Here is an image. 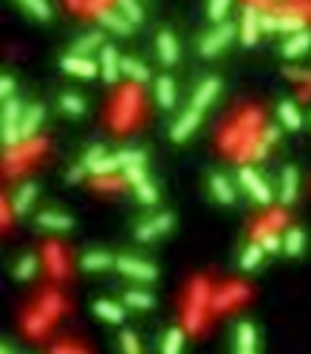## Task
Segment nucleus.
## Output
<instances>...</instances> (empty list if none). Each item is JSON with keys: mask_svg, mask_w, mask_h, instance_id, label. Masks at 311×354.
Wrapping results in <instances>:
<instances>
[{"mask_svg": "<svg viewBox=\"0 0 311 354\" xmlns=\"http://www.w3.org/2000/svg\"><path fill=\"white\" fill-rule=\"evenodd\" d=\"M238 354H257V335L252 323L238 326Z\"/></svg>", "mask_w": 311, "mask_h": 354, "instance_id": "17", "label": "nucleus"}, {"mask_svg": "<svg viewBox=\"0 0 311 354\" xmlns=\"http://www.w3.org/2000/svg\"><path fill=\"white\" fill-rule=\"evenodd\" d=\"M156 100L161 108H173L176 105V82L170 77H159L156 82Z\"/></svg>", "mask_w": 311, "mask_h": 354, "instance_id": "22", "label": "nucleus"}, {"mask_svg": "<svg viewBox=\"0 0 311 354\" xmlns=\"http://www.w3.org/2000/svg\"><path fill=\"white\" fill-rule=\"evenodd\" d=\"M122 349H125V354H141L139 340H136L133 332H125V335H122Z\"/></svg>", "mask_w": 311, "mask_h": 354, "instance_id": "39", "label": "nucleus"}, {"mask_svg": "<svg viewBox=\"0 0 311 354\" xmlns=\"http://www.w3.org/2000/svg\"><path fill=\"white\" fill-rule=\"evenodd\" d=\"M62 71H68V74H77V77H93L97 74V65H93L88 57H74V54H68L62 57Z\"/></svg>", "mask_w": 311, "mask_h": 354, "instance_id": "11", "label": "nucleus"}, {"mask_svg": "<svg viewBox=\"0 0 311 354\" xmlns=\"http://www.w3.org/2000/svg\"><path fill=\"white\" fill-rule=\"evenodd\" d=\"M122 74L130 77L136 85H141V82H148V80H150L148 65H145V63H139V60H133V57H122Z\"/></svg>", "mask_w": 311, "mask_h": 354, "instance_id": "19", "label": "nucleus"}, {"mask_svg": "<svg viewBox=\"0 0 311 354\" xmlns=\"http://www.w3.org/2000/svg\"><path fill=\"white\" fill-rule=\"evenodd\" d=\"M170 227H173V216H170V212H161V216H153L150 221L136 227V239L139 241H153V239H159V235L167 232Z\"/></svg>", "mask_w": 311, "mask_h": 354, "instance_id": "6", "label": "nucleus"}, {"mask_svg": "<svg viewBox=\"0 0 311 354\" xmlns=\"http://www.w3.org/2000/svg\"><path fill=\"white\" fill-rule=\"evenodd\" d=\"M23 105L17 100H9L3 105V142H6V148H14L17 142H20V122H23Z\"/></svg>", "mask_w": 311, "mask_h": 354, "instance_id": "2", "label": "nucleus"}, {"mask_svg": "<svg viewBox=\"0 0 311 354\" xmlns=\"http://www.w3.org/2000/svg\"><path fill=\"white\" fill-rule=\"evenodd\" d=\"M60 105H62V111H65V113H71V116H80V113H85V102L77 97V93H62Z\"/></svg>", "mask_w": 311, "mask_h": 354, "instance_id": "33", "label": "nucleus"}, {"mask_svg": "<svg viewBox=\"0 0 311 354\" xmlns=\"http://www.w3.org/2000/svg\"><path fill=\"white\" fill-rule=\"evenodd\" d=\"M266 142H257V145H252V159H263V156H266Z\"/></svg>", "mask_w": 311, "mask_h": 354, "instance_id": "44", "label": "nucleus"}, {"mask_svg": "<svg viewBox=\"0 0 311 354\" xmlns=\"http://www.w3.org/2000/svg\"><path fill=\"white\" fill-rule=\"evenodd\" d=\"M277 113H280V122L286 125V128H292V131H297L300 125H303V116H300V111L295 108V102H280V108H277Z\"/></svg>", "mask_w": 311, "mask_h": 354, "instance_id": "25", "label": "nucleus"}, {"mask_svg": "<svg viewBox=\"0 0 311 354\" xmlns=\"http://www.w3.org/2000/svg\"><path fill=\"white\" fill-rule=\"evenodd\" d=\"M116 269L128 275V278H136V280H156V267L148 264V261H141V258H130V255H122V258H116Z\"/></svg>", "mask_w": 311, "mask_h": 354, "instance_id": "5", "label": "nucleus"}, {"mask_svg": "<svg viewBox=\"0 0 311 354\" xmlns=\"http://www.w3.org/2000/svg\"><path fill=\"white\" fill-rule=\"evenodd\" d=\"M277 139H280V128H275V125L263 128V142H266V145H275Z\"/></svg>", "mask_w": 311, "mask_h": 354, "instance_id": "42", "label": "nucleus"}, {"mask_svg": "<svg viewBox=\"0 0 311 354\" xmlns=\"http://www.w3.org/2000/svg\"><path fill=\"white\" fill-rule=\"evenodd\" d=\"M260 258H263V247L260 244H249L246 250H244V255H241V269H255L257 264H260Z\"/></svg>", "mask_w": 311, "mask_h": 354, "instance_id": "31", "label": "nucleus"}, {"mask_svg": "<svg viewBox=\"0 0 311 354\" xmlns=\"http://www.w3.org/2000/svg\"><path fill=\"white\" fill-rule=\"evenodd\" d=\"M97 20L102 23L105 29H113L116 34H130V29H133L130 23L125 20V14L122 12H113V9H100L97 12Z\"/></svg>", "mask_w": 311, "mask_h": 354, "instance_id": "10", "label": "nucleus"}, {"mask_svg": "<svg viewBox=\"0 0 311 354\" xmlns=\"http://www.w3.org/2000/svg\"><path fill=\"white\" fill-rule=\"evenodd\" d=\"M12 93H14V80L12 77H0V97L9 102V100H14Z\"/></svg>", "mask_w": 311, "mask_h": 354, "instance_id": "41", "label": "nucleus"}, {"mask_svg": "<svg viewBox=\"0 0 311 354\" xmlns=\"http://www.w3.org/2000/svg\"><path fill=\"white\" fill-rule=\"evenodd\" d=\"M159 60L164 65H173L178 60V43H176V37L170 32H161L159 34Z\"/></svg>", "mask_w": 311, "mask_h": 354, "instance_id": "18", "label": "nucleus"}, {"mask_svg": "<svg viewBox=\"0 0 311 354\" xmlns=\"http://www.w3.org/2000/svg\"><path fill=\"white\" fill-rule=\"evenodd\" d=\"M100 187H116V181H111V179H102V181H100Z\"/></svg>", "mask_w": 311, "mask_h": 354, "instance_id": "46", "label": "nucleus"}, {"mask_svg": "<svg viewBox=\"0 0 311 354\" xmlns=\"http://www.w3.org/2000/svg\"><path fill=\"white\" fill-rule=\"evenodd\" d=\"M100 60H102V65H100V68H102V77H105L108 82L119 80V74H122V57L116 54L113 45H102Z\"/></svg>", "mask_w": 311, "mask_h": 354, "instance_id": "8", "label": "nucleus"}, {"mask_svg": "<svg viewBox=\"0 0 311 354\" xmlns=\"http://www.w3.org/2000/svg\"><path fill=\"white\" fill-rule=\"evenodd\" d=\"M227 12H229L227 0H212V3H209V17H212V20H224Z\"/></svg>", "mask_w": 311, "mask_h": 354, "instance_id": "37", "label": "nucleus"}, {"mask_svg": "<svg viewBox=\"0 0 311 354\" xmlns=\"http://www.w3.org/2000/svg\"><path fill=\"white\" fill-rule=\"evenodd\" d=\"M136 196H139V201H141V204H153V201L159 199V193H156V187H153L150 181H145V184H139V187H136Z\"/></svg>", "mask_w": 311, "mask_h": 354, "instance_id": "35", "label": "nucleus"}, {"mask_svg": "<svg viewBox=\"0 0 311 354\" xmlns=\"http://www.w3.org/2000/svg\"><path fill=\"white\" fill-rule=\"evenodd\" d=\"M238 179H241V187H244V190H246L257 204H269V201H272V190L266 187V181L257 176V170L241 168V170H238Z\"/></svg>", "mask_w": 311, "mask_h": 354, "instance_id": "3", "label": "nucleus"}, {"mask_svg": "<svg viewBox=\"0 0 311 354\" xmlns=\"http://www.w3.org/2000/svg\"><path fill=\"white\" fill-rule=\"evenodd\" d=\"M209 187H212L215 199H218L221 204H232V201H235V190H232V184H229L224 176H212V179H209Z\"/></svg>", "mask_w": 311, "mask_h": 354, "instance_id": "24", "label": "nucleus"}, {"mask_svg": "<svg viewBox=\"0 0 311 354\" xmlns=\"http://www.w3.org/2000/svg\"><path fill=\"white\" fill-rule=\"evenodd\" d=\"M111 264H113V258L108 252H88V255H82V269H88V272L108 269Z\"/></svg>", "mask_w": 311, "mask_h": 354, "instance_id": "26", "label": "nucleus"}, {"mask_svg": "<svg viewBox=\"0 0 311 354\" xmlns=\"http://www.w3.org/2000/svg\"><path fill=\"white\" fill-rule=\"evenodd\" d=\"M85 176V164H82V168H74V170H71L68 173V181H80Z\"/></svg>", "mask_w": 311, "mask_h": 354, "instance_id": "45", "label": "nucleus"}, {"mask_svg": "<svg viewBox=\"0 0 311 354\" xmlns=\"http://www.w3.org/2000/svg\"><path fill=\"white\" fill-rule=\"evenodd\" d=\"M100 45H102V34H100V32H91V34H85V37H80V40L74 43L71 54H74V57H85V54H91L93 49H100Z\"/></svg>", "mask_w": 311, "mask_h": 354, "instance_id": "23", "label": "nucleus"}, {"mask_svg": "<svg viewBox=\"0 0 311 354\" xmlns=\"http://www.w3.org/2000/svg\"><path fill=\"white\" fill-rule=\"evenodd\" d=\"M260 32H289L292 37L306 32V17L295 12H277V14H260Z\"/></svg>", "mask_w": 311, "mask_h": 354, "instance_id": "1", "label": "nucleus"}, {"mask_svg": "<svg viewBox=\"0 0 311 354\" xmlns=\"http://www.w3.org/2000/svg\"><path fill=\"white\" fill-rule=\"evenodd\" d=\"M125 303L133 306V309H150V306H153V295H150V292H139V289H133V292L125 295Z\"/></svg>", "mask_w": 311, "mask_h": 354, "instance_id": "32", "label": "nucleus"}, {"mask_svg": "<svg viewBox=\"0 0 311 354\" xmlns=\"http://www.w3.org/2000/svg\"><path fill=\"white\" fill-rule=\"evenodd\" d=\"M49 255H51V269H54L57 275H62V264H60V252H57V250L51 247V250H49Z\"/></svg>", "mask_w": 311, "mask_h": 354, "instance_id": "43", "label": "nucleus"}, {"mask_svg": "<svg viewBox=\"0 0 311 354\" xmlns=\"http://www.w3.org/2000/svg\"><path fill=\"white\" fill-rule=\"evenodd\" d=\"M198 122H201V111L189 108V111H184V113H181V120H178V122L173 125L170 136H173L176 142H181V139H187L189 133H193V131L198 128Z\"/></svg>", "mask_w": 311, "mask_h": 354, "instance_id": "9", "label": "nucleus"}, {"mask_svg": "<svg viewBox=\"0 0 311 354\" xmlns=\"http://www.w3.org/2000/svg\"><path fill=\"white\" fill-rule=\"evenodd\" d=\"M125 179H128L133 187H139V184L148 181V176H145V170H141V168H128V170H125Z\"/></svg>", "mask_w": 311, "mask_h": 354, "instance_id": "40", "label": "nucleus"}, {"mask_svg": "<svg viewBox=\"0 0 311 354\" xmlns=\"http://www.w3.org/2000/svg\"><path fill=\"white\" fill-rule=\"evenodd\" d=\"M116 9L125 14V20L130 23V26H139V23L145 20V12H141V6H139V3H130V0H122V3H119Z\"/></svg>", "mask_w": 311, "mask_h": 354, "instance_id": "30", "label": "nucleus"}, {"mask_svg": "<svg viewBox=\"0 0 311 354\" xmlns=\"http://www.w3.org/2000/svg\"><path fill=\"white\" fill-rule=\"evenodd\" d=\"M260 247H263V252H277L283 247V239H280V235H275V232H266L260 239Z\"/></svg>", "mask_w": 311, "mask_h": 354, "instance_id": "36", "label": "nucleus"}, {"mask_svg": "<svg viewBox=\"0 0 311 354\" xmlns=\"http://www.w3.org/2000/svg\"><path fill=\"white\" fill-rule=\"evenodd\" d=\"M297 199V170L295 168H286L283 179H280V204H295Z\"/></svg>", "mask_w": 311, "mask_h": 354, "instance_id": "14", "label": "nucleus"}, {"mask_svg": "<svg viewBox=\"0 0 311 354\" xmlns=\"http://www.w3.org/2000/svg\"><path fill=\"white\" fill-rule=\"evenodd\" d=\"M102 159H105V148H102V145L91 148V151H88V156H85V170H91L93 164H97V162H102Z\"/></svg>", "mask_w": 311, "mask_h": 354, "instance_id": "38", "label": "nucleus"}, {"mask_svg": "<svg viewBox=\"0 0 311 354\" xmlns=\"http://www.w3.org/2000/svg\"><path fill=\"white\" fill-rule=\"evenodd\" d=\"M57 354H74V349H57Z\"/></svg>", "mask_w": 311, "mask_h": 354, "instance_id": "47", "label": "nucleus"}, {"mask_svg": "<svg viewBox=\"0 0 311 354\" xmlns=\"http://www.w3.org/2000/svg\"><path fill=\"white\" fill-rule=\"evenodd\" d=\"M34 196H37V184L34 181H26L20 187V190L14 193V199H12V210H14V216H23L29 207H32V201H34Z\"/></svg>", "mask_w": 311, "mask_h": 354, "instance_id": "15", "label": "nucleus"}, {"mask_svg": "<svg viewBox=\"0 0 311 354\" xmlns=\"http://www.w3.org/2000/svg\"><path fill=\"white\" fill-rule=\"evenodd\" d=\"M37 224L43 230H54V232H62V230H71V216H62V212H40L37 216Z\"/></svg>", "mask_w": 311, "mask_h": 354, "instance_id": "21", "label": "nucleus"}, {"mask_svg": "<svg viewBox=\"0 0 311 354\" xmlns=\"http://www.w3.org/2000/svg\"><path fill=\"white\" fill-rule=\"evenodd\" d=\"M34 272H37V258L34 255H23L17 261V267H14V278L17 280H29V278H34Z\"/></svg>", "mask_w": 311, "mask_h": 354, "instance_id": "29", "label": "nucleus"}, {"mask_svg": "<svg viewBox=\"0 0 311 354\" xmlns=\"http://www.w3.org/2000/svg\"><path fill=\"white\" fill-rule=\"evenodd\" d=\"M184 349V332L181 329H170L164 335V343H161V354H181Z\"/></svg>", "mask_w": 311, "mask_h": 354, "instance_id": "28", "label": "nucleus"}, {"mask_svg": "<svg viewBox=\"0 0 311 354\" xmlns=\"http://www.w3.org/2000/svg\"><path fill=\"white\" fill-rule=\"evenodd\" d=\"M257 37H260V12H257V6H246L244 23H241V40H244V45H255Z\"/></svg>", "mask_w": 311, "mask_h": 354, "instance_id": "7", "label": "nucleus"}, {"mask_svg": "<svg viewBox=\"0 0 311 354\" xmlns=\"http://www.w3.org/2000/svg\"><path fill=\"white\" fill-rule=\"evenodd\" d=\"M23 9H29L37 20H49V17H51L49 3H40V0H26V3H23Z\"/></svg>", "mask_w": 311, "mask_h": 354, "instance_id": "34", "label": "nucleus"}, {"mask_svg": "<svg viewBox=\"0 0 311 354\" xmlns=\"http://www.w3.org/2000/svg\"><path fill=\"white\" fill-rule=\"evenodd\" d=\"M0 354H14V351H12V349H6V346H3V349H0Z\"/></svg>", "mask_w": 311, "mask_h": 354, "instance_id": "48", "label": "nucleus"}, {"mask_svg": "<svg viewBox=\"0 0 311 354\" xmlns=\"http://www.w3.org/2000/svg\"><path fill=\"white\" fill-rule=\"evenodd\" d=\"M308 45H311V32L306 29V32H300V34H295V37H289L283 43V57H303L306 52H308Z\"/></svg>", "mask_w": 311, "mask_h": 354, "instance_id": "16", "label": "nucleus"}, {"mask_svg": "<svg viewBox=\"0 0 311 354\" xmlns=\"http://www.w3.org/2000/svg\"><path fill=\"white\" fill-rule=\"evenodd\" d=\"M303 247H306V235H303V230H289L283 235V250L289 252V255H300L303 252Z\"/></svg>", "mask_w": 311, "mask_h": 354, "instance_id": "27", "label": "nucleus"}, {"mask_svg": "<svg viewBox=\"0 0 311 354\" xmlns=\"http://www.w3.org/2000/svg\"><path fill=\"white\" fill-rule=\"evenodd\" d=\"M221 91V82L215 80V77H209V80H204L201 85H198V91H196V97H193V108L196 111H204L212 100H215V93Z\"/></svg>", "mask_w": 311, "mask_h": 354, "instance_id": "13", "label": "nucleus"}, {"mask_svg": "<svg viewBox=\"0 0 311 354\" xmlns=\"http://www.w3.org/2000/svg\"><path fill=\"white\" fill-rule=\"evenodd\" d=\"M93 312H97L102 320H108V323H122L125 320V309L119 303H113V300H97L93 303Z\"/></svg>", "mask_w": 311, "mask_h": 354, "instance_id": "20", "label": "nucleus"}, {"mask_svg": "<svg viewBox=\"0 0 311 354\" xmlns=\"http://www.w3.org/2000/svg\"><path fill=\"white\" fill-rule=\"evenodd\" d=\"M43 116H45L43 105H32V108H26V113H23V122H20V139H32V136L37 133L40 122H43Z\"/></svg>", "mask_w": 311, "mask_h": 354, "instance_id": "12", "label": "nucleus"}, {"mask_svg": "<svg viewBox=\"0 0 311 354\" xmlns=\"http://www.w3.org/2000/svg\"><path fill=\"white\" fill-rule=\"evenodd\" d=\"M235 34H238L235 26H229V23H221L218 29H212V32L204 37V43H201V54H204V57H215V54L224 52L227 45L232 43Z\"/></svg>", "mask_w": 311, "mask_h": 354, "instance_id": "4", "label": "nucleus"}]
</instances>
